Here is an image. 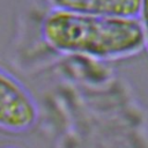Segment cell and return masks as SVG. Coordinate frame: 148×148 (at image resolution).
Instances as JSON below:
<instances>
[{
  "label": "cell",
  "instance_id": "cell-3",
  "mask_svg": "<svg viewBox=\"0 0 148 148\" xmlns=\"http://www.w3.org/2000/svg\"><path fill=\"white\" fill-rule=\"evenodd\" d=\"M59 10L113 17H132L140 12L141 0H50Z\"/></svg>",
  "mask_w": 148,
  "mask_h": 148
},
{
  "label": "cell",
  "instance_id": "cell-1",
  "mask_svg": "<svg viewBox=\"0 0 148 148\" xmlns=\"http://www.w3.org/2000/svg\"><path fill=\"white\" fill-rule=\"evenodd\" d=\"M43 34L49 44L58 50L98 57L132 53L143 44V31L135 20L59 9L45 18Z\"/></svg>",
  "mask_w": 148,
  "mask_h": 148
},
{
  "label": "cell",
  "instance_id": "cell-4",
  "mask_svg": "<svg viewBox=\"0 0 148 148\" xmlns=\"http://www.w3.org/2000/svg\"><path fill=\"white\" fill-rule=\"evenodd\" d=\"M140 10H141V14H142L145 30H146V35H147V38H148V0H141Z\"/></svg>",
  "mask_w": 148,
  "mask_h": 148
},
{
  "label": "cell",
  "instance_id": "cell-5",
  "mask_svg": "<svg viewBox=\"0 0 148 148\" xmlns=\"http://www.w3.org/2000/svg\"><path fill=\"white\" fill-rule=\"evenodd\" d=\"M2 148H20V147H16V146H5Z\"/></svg>",
  "mask_w": 148,
  "mask_h": 148
},
{
  "label": "cell",
  "instance_id": "cell-2",
  "mask_svg": "<svg viewBox=\"0 0 148 148\" xmlns=\"http://www.w3.org/2000/svg\"><path fill=\"white\" fill-rule=\"evenodd\" d=\"M37 108L24 86L0 67V130L20 133L34 126Z\"/></svg>",
  "mask_w": 148,
  "mask_h": 148
}]
</instances>
